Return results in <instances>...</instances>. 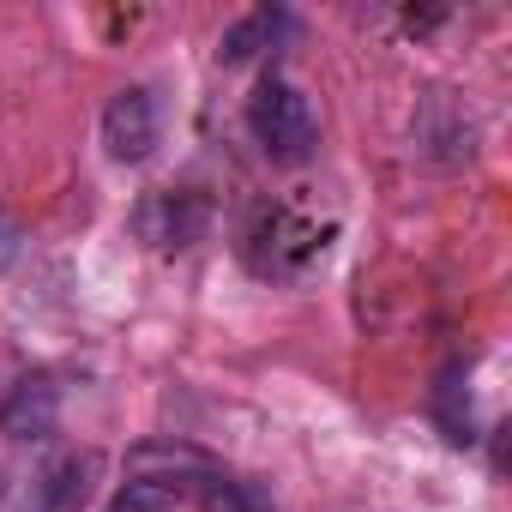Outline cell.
Listing matches in <instances>:
<instances>
[{
    "instance_id": "cell-1",
    "label": "cell",
    "mask_w": 512,
    "mask_h": 512,
    "mask_svg": "<svg viewBox=\"0 0 512 512\" xmlns=\"http://www.w3.org/2000/svg\"><path fill=\"white\" fill-rule=\"evenodd\" d=\"M326 247H332V223H314L302 211H284V205H266L247 229V260L253 272L266 278H308L326 266Z\"/></svg>"
},
{
    "instance_id": "cell-2",
    "label": "cell",
    "mask_w": 512,
    "mask_h": 512,
    "mask_svg": "<svg viewBox=\"0 0 512 512\" xmlns=\"http://www.w3.org/2000/svg\"><path fill=\"white\" fill-rule=\"evenodd\" d=\"M247 127H253V139H260V151L272 163H308L314 145H320V115H314L308 91L278 79V73L247 97Z\"/></svg>"
},
{
    "instance_id": "cell-3",
    "label": "cell",
    "mask_w": 512,
    "mask_h": 512,
    "mask_svg": "<svg viewBox=\"0 0 512 512\" xmlns=\"http://www.w3.org/2000/svg\"><path fill=\"white\" fill-rule=\"evenodd\" d=\"M410 151L428 163V169H458L476 157V121L470 109L458 103V91H422L416 115H410Z\"/></svg>"
},
{
    "instance_id": "cell-4",
    "label": "cell",
    "mask_w": 512,
    "mask_h": 512,
    "mask_svg": "<svg viewBox=\"0 0 512 512\" xmlns=\"http://www.w3.org/2000/svg\"><path fill=\"white\" fill-rule=\"evenodd\" d=\"M157 139H163L157 91H145V85L115 91L109 109H103V151H109L115 163H145V157L157 151Z\"/></svg>"
},
{
    "instance_id": "cell-5",
    "label": "cell",
    "mask_w": 512,
    "mask_h": 512,
    "mask_svg": "<svg viewBox=\"0 0 512 512\" xmlns=\"http://www.w3.org/2000/svg\"><path fill=\"white\" fill-rule=\"evenodd\" d=\"M133 223H139V235H145L157 253H181V247H193V241L205 235V199L163 187V193H145V199H139Z\"/></svg>"
},
{
    "instance_id": "cell-6",
    "label": "cell",
    "mask_w": 512,
    "mask_h": 512,
    "mask_svg": "<svg viewBox=\"0 0 512 512\" xmlns=\"http://www.w3.org/2000/svg\"><path fill=\"white\" fill-rule=\"evenodd\" d=\"M127 476H157V482H187V488H205L217 476L211 452L205 446H187V440H139L127 452Z\"/></svg>"
},
{
    "instance_id": "cell-7",
    "label": "cell",
    "mask_w": 512,
    "mask_h": 512,
    "mask_svg": "<svg viewBox=\"0 0 512 512\" xmlns=\"http://www.w3.org/2000/svg\"><path fill=\"white\" fill-rule=\"evenodd\" d=\"M61 422V386L55 380H19L0 404V434L7 440H49Z\"/></svg>"
},
{
    "instance_id": "cell-8",
    "label": "cell",
    "mask_w": 512,
    "mask_h": 512,
    "mask_svg": "<svg viewBox=\"0 0 512 512\" xmlns=\"http://www.w3.org/2000/svg\"><path fill=\"white\" fill-rule=\"evenodd\" d=\"M91 476V458L79 452V458H61V464H49L37 482H31V500H25V512H67V506H79L85 500V482Z\"/></svg>"
},
{
    "instance_id": "cell-9",
    "label": "cell",
    "mask_w": 512,
    "mask_h": 512,
    "mask_svg": "<svg viewBox=\"0 0 512 512\" xmlns=\"http://www.w3.org/2000/svg\"><path fill=\"white\" fill-rule=\"evenodd\" d=\"M290 19L278 13V7H260V13H247V19H235L229 31H223V43H217V61L223 67H241V61H253L260 49H272L278 43V31H284Z\"/></svg>"
},
{
    "instance_id": "cell-10",
    "label": "cell",
    "mask_w": 512,
    "mask_h": 512,
    "mask_svg": "<svg viewBox=\"0 0 512 512\" xmlns=\"http://www.w3.org/2000/svg\"><path fill=\"white\" fill-rule=\"evenodd\" d=\"M434 422L446 428L452 446H470L476 440V416H470V392H464V368H446L434 380Z\"/></svg>"
},
{
    "instance_id": "cell-11",
    "label": "cell",
    "mask_w": 512,
    "mask_h": 512,
    "mask_svg": "<svg viewBox=\"0 0 512 512\" xmlns=\"http://www.w3.org/2000/svg\"><path fill=\"white\" fill-rule=\"evenodd\" d=\"M193 494H199V488H187V482H157V476H127L109 512H175V506H181V500H193Z\"/></svg>"
},
{
    "instance_id": "cell-12",
    "label": "cell",
    "mask_w": 512,
    "mask_h": 512,
    "mask_svg": "<svg viewBox=\"0 0 512 512\" xmlns=\"http://www.w3.org/2000/svg\"><path fill=\"white\" fill-rule=\"evenodd\" d=\"M199 500H205V512H266V500L253 494V488L223 482V476H211V482L199 488Z\"/></svg>"
}]
</instances>
